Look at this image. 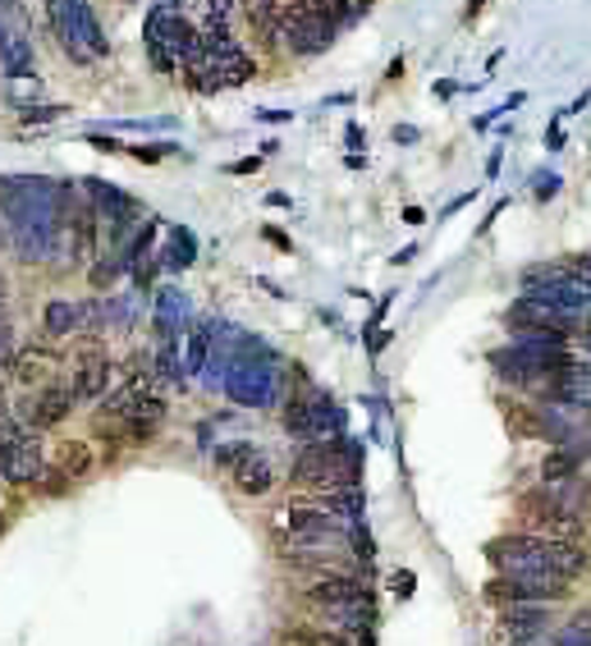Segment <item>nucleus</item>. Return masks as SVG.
<instances>
[{"instance_id": "obj_1", "label": "nucleus", "mask_w": 591, "mask_h": 646, "mask_svg": "<svg viewBox=\"0 0 591 646\" xmlns=\"http://www.w3.org/2000/svg\"><path fill=\"white\" fill-rule=\"evenodd\" d=\"M487 560L495 573H559V577H582L591 573V550L578 541H559V537H541V532H509V537L487 541Z\"/></svg>"}, {"instance_id": "obj_2", "label": "nucleus", "mask_w": 591, "mask_h": 646, "mask_svg": "<svg viewBox=\"0 0 591 646\" xmlns=\"http://www.w3.org/2000/svg\"><path fill=\"white\" fill-rule=\"evenodd\" d=\"M51 19H56V33L64 41V51H70L74 60L111 56V41H106V33L97 24L93 0H51Z\"/></svg>"}, {"instance_id": "obj_3", "label": "nucleus", "mask_w": 591, "mask_h": 646, "mask_svg": "<svg viewBox=\"0 0 591 646\" xmlns=\"http://www.w3.org/2000/svg\"><path fill=\"white\" fill-rule=\"evenodd\" d=\"M568 577H559V573H541V569H532V573H495L487 587H481V596H487V606H518V600H541V606H555V600H564L568 596Z\"/></svg>"}, {"instance_id": "obj_4", "label": "nucleus", "mask_w": 591, "mask_h": 646, "mask_svg": "<svg viewBox=\"0 0 591 646\" xmlns=\"http://www.w3.org/2000/svg\"><path fill=\"white\" fill-rule=\"evenodd\" d=\"M555 629V610L541 600H518V606H500L495 614V646H532Z\"/></svg>"}, {"instance_id": "obj_5", "label": "nucleus", "mask_w": 591, "mask_h": 646, "mask_svg": "<svg viewBox=\"0 0 591 646\" xmlns=\"http://www.w3.org/2000/svg\"><path fill=\"white\" fill-rule=\"evenodd\" d=\"M74 390H70V381H41L24 404H19V417L28 422L33 431H51V427H60L64 417L74 413Z\"/></svg>"}, {"instance_id": "obj_6", "label": "nucleus", "mask_w": 591, "mask_h": 646, "mask_svg": "<svg viewBox=\"0 0 591 646\" xmlns=\"http://www.w3.org/2000/svg\"><path fill=\"white\" fill-rule=\"evenodd\" d=\"M41 326H47L51 340H70L78 330H101L106 326V303L87 298V303H74V298H51L47 312H41Z\"/></svg>"}, {"instance_id": "obj_7", "label": "nucleus", "mask_w": 591, "mask_h": 646, "mask_svg": "<svg viewBox=\"0 0 591 646\" xmlns=\"http://www.w3.org/2000/svg\"><path fill=\"white\" fill-rule=\"evenodd\" d=\"M303 596H308V606H312V610H321V606H354V600H371V592H367V583H362L358 573H321Z\"/></svg>"}, {"instance_id": "obj_8", "label": "nucleus", "mask_w": 591, "mask_h": 646, "mask_svg": "<svg viewBox=\"0 0 591 646\" xmlns=\"http://www.w3.org/2000/svg\"><path fill=\"white\" fill-rule=\"evenodd\" d=\"M111 381H115V363L106 358L101 349H93V353H83L78 358V367L70 376V390H74L78 404H87V399H101L106 390H111Z\"/></svg>"}, {"instance_id": "obj_9", "label": "nucleus", "mask_w": 591, "mask_h": 646, "mask_svg": "<svg viewBox=\"0 0 591 646\" xmlns=\"http://www.w3.org/2000/svg\"><path fill=\"white\" fill-rule=\"evenodd\" d=\"M41 473H47V454H41V440L33 436V431H24L19 436V444H14V454H10V463H5V482H14V486H33Z\"/></svg>"}, {"instance_id": "obj_10", "label": "nucleus", "mask_w": 591, "mask_h": 646, "mask_svg": "<svg viewBox=\"0 0 591 646\" xmlns=\"http://www.w3.org/2000/svg\"><path fill=\"white\" fill-rule=\"evenodd\" d=\"M120 422H124V436H128V440H151V436L161 431V422H165V399L147 390Z\"/></svg>"}, {"instance_id": "obj_11", "label": "nucleus", "mask_w": 591, "mask_h": 646, "mask_svg": "<svg viewBox=\"0 0 591 646\" xmlns=\"http://www.w3.org/2000/svg\"><path fill=\"white\" fill-rule=\"evenodd\" d=\"M60 363V349H47V344H37V349H19L14 358H10V376L19 386H41L51 376V367Z\"/></svg>"}, {"instance_id": "obj_12", "label": "nucleus", "mask_w": 591, "mask_h": 646, "mask_svg": "<svg viewBox=\"0 0 591 646\" xmlns=\"http://www.w3.org/2000/svg\"><path fill=\"white\" fill-rule=\"evenodd\" d=\"M0 74L5 78H24L33 74V41L28 33H19V28H0Z\"/></svg>"}, {"instance_id": "obj_13", "label": "nucleus", "mask_w": 591, "mask_h": 646, "mask_svg": "<svg viewBox=\"0 0 591 646\" xmlns=\"http://www.w3.org/2000/svg\"><path fill=\"white\" fill-rule=\"evenodd\" d=\"M234 486H238L244 496H267L271 486H275V467L267 463V454L253 450L248 459H238V463H234Z\"/></svg>"}, {"instance_id": "obj_14", "label": "nucleus", "mask_w": 591, "mask_h": 646, "mask_svg": "<svg viewBox=\"0 0 591 646\" xmlns=\"http://www.w3.org/2000/svg\"><path fill=\"white\" fill-rule=\"evenodd\" d=\"M188 317V298L180 289H161L157 294V312H151V326H157L161 340H180V326Z\"/></svg>"}, {"instance_id": "obj_15", "label": "nucleus", "mask_w": 591, "mask_h": 646, "mask_svg": "<svg viewBox=\"0 0 591 646\" xmlns=\"http://www.w3.org/2000/svg\"><path fill=\"white\" fill-rule=\"evenodd\" d=\"M280 523H284V532H335V527H348L335 514H325L321 504H290L280 514Z\"/></svg>"}, {"instance_id": "obj_16", "label": "nucleus", "mask_w": 591, "mask_h": 646, "mask_svg": "<svg viewBox=\"0 0 591 646\" xmlns=\"http://www.w3.org/2000/svg\"><path fill=\"white\" fill-rule=\"evenodd\" d=\"M161 271H188V266L197 261V239L188 226H170V239H165V248H161Z\"/></svg>"}, {"instance_id": "obj_17", "label": "nucleus", "mask_w": 591, "mask_h": 646, "mask_svg": "<svg viewBox=\"0 0 591 646\" xmlns=\"http://www.w3.org/2000/svg\"><path fill=\"white\" fill-rule=\"evenodd\" d=\"M93 444H83V440H70V444H60V473L70 477V482H78V477H87L93 473Z\"/></svg>"}, {"instance_id": "obj_18", "label": "nucleus", "mask_w": 591, "mask_h": 646, "mask_svg": "<svg viewBox=\"0 0 591 646\" xmlns=\"http://www.w3.org/2000/svg\"><path fill=\"white\" fill-rule=\"evenodd\" d=\"M284 431L298 436V440H312V390L284 404Z\"/></svg>"}, {"instance_id": "obj_19", "label": "nucleus", "mask_w": 591, "mask_h": 646, "mask_svg": "<svg viewBox=\"0 0 591 646\" xmlns=\"http://www.w3.org/2000/svg\"><path fill=\"white\" fill-rule=\"evenodd\" d=\"M211 358V321H197L188 336V358H184V376H197Z\"/></svg>"}, {"instance_id": "obj_20", "label": "nucleus", "mask_w": 591, "mask_h": 646, "mask_svg": "<svg viewBox=\"0 0 591 646\" xmlns=\"http://www.w3.org/2000/svg\"><path fill=\"white\" fill-rule=\"evenodd\" d=\"M578 463H582V459H578L574 450L555 444V450L541 459V482H564V477H574V473H578Z\"/></svg>"}, {"instance_id": "obj_21", "label": "nucleus", "mask_w": 591, "mask_h": 646, "mask_svg": "<svg viewBox=\"0 0 591 646\" xmlns=\"http://www.w3.org/2000/svg\"><path fill=\"white\" fill-rule=\"evenodd\" d=\"M28 427L19 417H10V413H0V473H5V463H10V454H14V444H19V436H24Z\"/></svg>"}, {"instance_id": "obj_22", "label": "nucleus", "mask_w": 591, "mask_h": 646, "mask_svg": "<svg viewBox=\"0 0 591 646\" xmlns=\"http://www.w3.org/2000/svg\"><path fill=\"white\" fill-rule=\"evenodd\" d=\"M257 450L253 440H234V444H221V450H216V467H234L238 459H248Z\"/></svg>"}, {"instance_id": "obj_23", "label": "nucleus", "mask_w": 591, "mask_h": 646, "mask_svg": "<svg viewBox=\"0 0 591 646\" xmlns=\"http://www.w3.org/2000/svg\"><path fill=\"white\" fill-rule=\"evenodd\" d=\"M128 156H138L143 166H157L161 156H174V143H138V147H124Z\"/></svg>"}, {"instance_id": "obj_24", "label": "nucleus", "mask_w": 591, "mask_h": 646, "mask_svg": "<svg viewBox=\"0 0 591 646\" xmlns=\"http://www.w3.org/2000/svg\"><path fill=\"white\" fill-rule=\"evenodd\" d=\"M120 271H124V261H120V253H111V257H101V261L93 266V284H97V289H106V284H111V280L120 276Z\"/></svg>"}, {"instance_id": "obj_25", "label": "nucleus", "mask_w": 591, "mask_h": 646, "mask_svg": "<svg viewBox=\"0 0 591 646\" xmlns=\"http://www.w3.org/2000/svg\"><path fill=\"white\" fill-rule=\"evenodd\" d=\"M19 115H24V124H51L60 115H70V110H64V106H24Z\"/></svg>"}, {"instance_id": "obj_26", "label": "nucleus", "mask_w": 591, "mask_h": 646, "mask_svg": "<svg viewBox=\"0 0 591 646\" xmlns=\"http://www.w3.org/2000/svg\"><path fill=\"white\" fill-rule=\"evenodd\" d=\"M234 0H207V28H230Z\"/></svg>"}, {"instance_id": "obj_27", "label": "nucleus", "mask_w": 591, "mask_h": 646, "mask_svg": "<svg viewBox=\"0 0 591 646\" xmlns=\"http://www.w3.org/2000/svg\"><path fill=\"white\" fill-rule=\"evenodd\" d=\"M111 129H143V133H170V129H174V120H165V115H161V120H115Z\"/></svg>"}, {"instance_id": "obj_28", "label": "nucleus", "mask_w": 591, "mask_h": 646, "mask_svg": "<svg viewBox=\"0 0 591 646\" xmlns=\"http://www.w3.org/2000/svg\"><path fill=\"white\" fill-rule=\"evenodd\" d=\"M532 193H537V203H551V197L559 193V174H537V180H532Z\"/></svg>"}, {"instance_id": "obj_29", "label": "nucleus", "mask_w": 591, "mask_h": 646, "mask_svg": "<svg viewBox=\"0 0 591 646\" xmlns=\"http://www.w3.org/2000/svg\"><path fill=\"white\" fill-rule=\"evenodd\" d=\"M564 633H582V637H591V606H582L574 619L564 623Z\"/></svg>"}, {"instance_id": "obj_30", "label": "nucleus", "mask_w": 591, "mask_h": 646, "mask_svg": "<svg viewBox=\"0 0 591 646\" xmlns=\"http://www.w3.org/2000/svg\"><path fill=\"white\" fill-rule=\"evenodd\" d=\"M87 143H93L97 151H124V143L111 138V133H87Z\"/></svg>"}, {"instance_id": "obj_31", "label": "nucleus", "mask_w": 591, "mask_h": 646, "mask_svg": "<svg viewBox=\"0 0 591 646\" xmlns=\"http://www.w3.org/2000/svg\"><path fill=\"white\" fill-rule=\"evenodd\" d=\"M413 587H418V577H413V573H394V577H390V592H394V596H408Z\"/></svg>"}, {"instance_id": "obj_32", "label": "nucleus", "mask_w": 591, "mask_h": 646, "mask_svg": "<svg viewBox=\"0 0 591 646\" xmlns=\"http://www.w3.org/2000/svg\"><path fill=\"white\" fill-rule=\"evenodd\" d=\"M253 120H261V124H290V120H294V110H257Z\"/></svg>"}, {"instance_id": "obj_33", "label": "nucleus", "mask_w": 591, "mask_h": 646, "mask_svg": "<svg viewBox=\"0 0 591 646\" xmlns=\"http://www.w3.org/2000/svg\"><path fill=\"white\" fill-rule=\"evenodd\" d=\"M431 93H435V101H450L454 93H464V83H454V78H441V83L431 87Z\"/></svg>"}, {"instance_id": "obj_34", "label": "nucleus", "mask_w": 591, "mask_h": 646, "mask_svg": "<svg viewBox=\"0 0 591 646\" xmlns=\"http://www.w3.org/2000/svg\"><path fill=\"white\" fill-rule=\"evenodd\" d=\"M261 239H267V243H275V248H280V253H290V248H294V243H290V239H284V234H280L275 226H261Z\"/></svg>"}, {"instance_id": "obj_35", "label": "nucleus", "mask_w": 591, "mask_h": 646, "mask_svg": "<svg viewBox=\"0 0 591 646\" xmlns=\"http://www.w3.org/2000/svg\"><path fill=\"white\" fill-rule=\"evenodd\" d=\"M344 143H348V151H358V147L367 151V138H362V129H358V124H348V129H344Z\"/></svg>"}, {"instance_id": "obj_36", "label": "nucleus", "mask_w": 591, "mask_h": 646, "mask_svg": "<svg viewBox=\"0 0 591 646\" xmlns=\"http://www.w3.org/2000/svg\"><path fill=\"white\" fill-rule=\"evenodd\" d=\"M253 170H261V156H248V161H234L230 166V174H253Z\"/></svg>"}, {"instance_id": "obj_37", "label": "nucleus", "mask_w": 591, "mask_h": 646, "mask_svg": "<svg viewBox=\"0 0 591 646\" xmlns=\"http://www.w3.org/2000/svg\"><path fill=\"white\" fill-rule=\"evenodd\" d=\"M422 138V133L418 129H413V124H404V129H394V143H418Z\"/></svg>"}, {"instance_id": "obj_38", "label": "nucleus", "mask_w": 591, "mask_h": 646, "mask_svg": "<svg viewBox=\"0 0 591 646\" xmlns=\"http://www.w3.org/2000/svg\"><path fill=\"white\" fill-rule=\"evenodd\" d=\"M385 78L394 83V78H404V56H394L390 64H385Z\"/></svg>"}, {"instance_id": "obj_39", "label": "nucleus", "mask_w": 591, "mask_h": 646, "mask_svg": "<svg viewBox=\"0 0 591 646\" xmlns=\"http://www.w3.org/2000/svg\"><path fill=\"white\" fill-rule=\"evenodd\" d=\"M0 358H10V326L0 321Z\"/></svg>"}, {"instance_id": "obj_40", "label": "nucleus", "mask_w": 591, "mask_h": 646, "mask_svg": "<svg viewBox=\"0 0 591 646\" xmlns=\"http://www.w3.org/2000/svg\"><path fill=\"white\" fill-rule=\"evenodd\" d=\"M404 220H408V226H422L427 216H422V207H404Z\"/></svg>"}, {"instance_id": "obj_41", "label": "nucleus", "mask_w": 591, "mask_h": 646, "mask_svg": "<svg viewBox=\"0 0 591 646\" xmlns=\"http://www.w3.org/2000/svg\"><path fill=\"white\" fill-rule=\"evenodd\" d=\"M481 5H487V0H468V10H464V24H472V19L481 14Z\"/></svg>"}, {"instance_id": "obj_42", "label": "nucleus", "mask_w": 591, "mask_h": 646, "mask_svg": "<svg viewBox=\"0 0 591 646\" xmlns=\"http://www.w3.org/2000/svg\"><path fill=\"white\" fill-rule=\"evenodd\" d=\"M413 257H418V248H413V243H408V248H404V253H394V266H408Z\"/></svg>"}, {"instance_id": "obj_43", "label": "nucleus", "mask_w": 591, "mask_h": 646, "mask_svg": "<svg viewBox=\"0 0 591 646\" xmlns=\"http://www.w3.org/2000/svg\"><path fill=\"white\" fill-rule=\"evenodd\" d=\"M495 174H500V151H495V156H487V180H495Z\"/></svg>"}, {"instance_id": "obj_44", "label": "nucleus", "mask_w": 591, "mask_h": 646, "mask_svg": "<svg viewBox=\"0 0 591 646\" xmlns=\"http://www.w3.org/2000/svg\"><path fill=\"white\" fill-rule=\"evenodd\" d=\"M0 248H10V230H5V220H0Z\"/></svg>"}, {"instance_id": "obj_45", "label": "nucleus", "mask_w": 591, "mask_h": 646, "mask_svg": "<svg viewBox=\"0 0 591 646\" xmlns=\"http://www.w3.org/2000/svg\"><path fill=\"white\" fill-rule=\"evenodd\" d=\"M358 5H362V10H367V5H377V0H358Z\"/></svg>"}, {"instance_id": "obj_46", "label": "nucleus", "mask_w": 591, "mask_h": 646, "mask_svg": "<svg viewBox=\"0 0 591 646\" xmlns=\"http://www.w3.org/2000/svg\"><path fill=\"white\" fill-rule=\"evenodd\" d=\"M0 413H5V409H0Z\"/></svg>"}]
</instances>
